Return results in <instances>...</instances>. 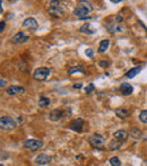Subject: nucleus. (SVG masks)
I'll return each mask as SVG.
<instances>
[{"mask_svg": "<svg viewBox=\"0 0 147 166\" xmlns=\"http://www.w3.org/2000/svg\"><path fill=\"white\" fill-rule=\"evenodd\" d=\"M25 93V88L22 87V86H11L7 89V94L11 95V96H15V95H22Z\"/></svg>", "mask_w": 147, "mask_h": 166, "instance_id": "10", "label": "nucleus"}, {"mask_svg": "<svg viewBox=\"0 0 147 166\" xmlns=\"http://www.w3.org/2000/svg\"><path fill=\"white\" fill-rule=\"evenodd\" d=\"M79 32L83 33V34H88V35H92V34H94L96 31L92 28L91 24L86 23V24H84V25H83L80 28H79Z\"/></svg>", "mask_w": 147, "mask_h": 166, "instance_id": "16", "label": "nucleus"}, {"mask_svg": "<svg viewBox=\"0 0 147 166\" xmlns=\"http://www.w3.org/2000/svg\"><path fill=\"white\" fill-rule=\"evenodd\" d=\"M139 120H141V122H143V123L147 124V110L141 111V114H139Z\"/></svg>", "mask_w": 147, "mask_h": 166, "instance_id": "23", "label": "nucleus"}, {"mask_svg": "<svg viewBox=\"0 0 147 166\" xmlns=\"http://www.w3.org/2000/svg\"><path fill=\"white\" fill-rule=\"evenodd\" d=\"M75 72H80V74H85V69L83 66H75V67H71V68L68 69V75H74Z\"/></svg>", "mask_w": 147, "mask_h": 166, "instance_id": "18", "label": "nucleus"}, {"mask_svg": "<svg viewBox=\"0 0 147 166\" xmlns=\"http://www.w3.org/2000/svg\"><path fill=\"white\" fill-rule=\"evenodd\" d=\"M121 145H122V143H121V141H117V140H113V141H111V143H110L109 147H110V149H111V150H118L119 148H120Z\"/></svg>", "mask_w": 147, "mask_h": 166, "instance_id": "22", "label": "nucleus"}, {"mask_svg": "<svg viewBox=\"0 0 147 166\" xmlns=\"http://www.w3.org/2000/svg\"><path fill=\"white\" fill-rule=\"evenodd\" d=\"M113 138H115L118 141L123 143V141H126V140H127V138H128V132L126 130H123V129L117 130L115 134H113Z\"/></svg>", "mask_w": 147, "mask_h": 166, "instance_id": "13", "label": "nucleus"}, {"mask_svg": "<svg viewBox=\"0 0 147 166\" xmlns=\"http://www.w3.org/2000/svg\"><path fill=\"white\" fill-rule=\"evenodd\" d=\"M120 91H121V93H122V95H124V96H129V95L132 94L134 87H132L130 84H128V83H122L120 86Z\"/></svg>", "mask_w": 147, "mask_h": 166, "instance_id": "14", "label": "nucleus"}, {"mask_svg": "<svg viewBox=\"0 0 147 166\" xmlns=\"http://www.w3.org/2000/svg\"><path fill=\"white\" fill-rule=\"evenodd\" d=\"M111 2H113V3H120L121 0H111Z\"/></svg>", "mask_w": 147, "mask_h": 166, "instance_id": "31", "label": "nucleus"}, {"mask_svg": "<svg viewBox=\"0 0 147 166\" xmlns=\"http://www.w3.org/2000/svg\"><path fill=\"white\" fill-rule=\"evenodd\" d=\"M28 39L29 36L26 35L24 32H18L11 37V42L15 43V44H20V43H25L26 41H28Z\"/></svg>", "mask_w": 147, "mask_h": 166, "instance_id": "8", "label": "nucleus"}, {"mask_svg": "<svg viewBox=\"0 0 147 166\" xmlns=\"http://www.w3.org/2000/svg\"><path fill=\"white\" fill-rule=\"evenodd\" d=\"M16 127V121L10 117H1L0 119V128L1 130H13Z\"/></svg>", "mask_w": 147, "mask_h": 166, "instance_id": "4", "label": "nucleus"}, {"mask_svg": "<svg viewBox=\"0 0 147 166\" xmlns=\"http://www.w3.org/2000/svg\"><path fill=\"white\" fill-rule=\"evenodd\" d=\"M85 54H86V57H88V58H93V55H94V51H93L92 49H86Z\"/></svg>", "mask_w": 147, "mask_h": 166, "instance_id": "26", "label": "nucleus"}, {"mask_svg": "<svg viewBox=\"0 0 147 166\" xmlns=\"http://www.w3.org/2000/svg\"><path fill=\"white\" fill-rule=\"evenodd\" d=\"M141 71V67H135V68H131L129 71L126 72L124 77H127V78H129V79H132V78H135Z\"/></svg>", "mask_w": 147, "mask_h": 166, "instance_id": "15", "label": "nucleus"}, {"mask_svg": "<svg viewBox=\"0 0 147 166\" xmlns=\"http://www.w3.org/2000/svg\"><path fill=\"white\" fill-rule=\"evenodd\" d=\"M51 101H50V98H46V97H41L39 101V106L40 108H46V106H49Z\"/></svg>", "mask_w": 147, "mask_h": 166, "instance_id": "21", "label": "nucleus"}, {"mask_svg": "<svg viewBox=\"0 0 147 166\" xmlns=\"http://www.w3.org/2000/svg\"><path fill=\"white\" fill-rule=\"evenodd\" d=\"M82 86H83L82 84H75L72 87H74V89H80V88H82Z\"/></svg>", "mask_w": 147, "mask_h": 166, "instance_id": "29", "label": "nucleus"}, {"mask_svg": "<svg viewBox=\"0 0 147 166\" xmlns=\"http://www.w3.org/2000/svg\"><path fill=\"white\" fill-rule=\"evenodd\" d=\"M95 89V86H94V84H89L88 86H86V88H85V93L86 94H91L92 92L94 91Z\"/></svg>", "mask_w": 147, "mask_h": 166, "instance_id": "25", "label": "nucleus"}, {"mask_svg": "<svg viewBox=\"0 0 147 166\" xmlns=\"http://www.w3.org/2000/svg\"><path fill=\"white\" fill-rule=\"evenodd\" d=\"M5 27H6V23H5V22H1V23H0V33L3 32Z\"/></svg>", "mask_w": 147, "mask_h": 166, "instance_id": "28", "label": "nucleus"}, {"mask_svg": "<svg viewBox=\"0 0 147 166\" xmlns=\"http://www.w3.org/2000/svg\"><path fill=\"white\" fill-rule=\"evenodd\" d=\"M44 146L42 140H36V139H27L23 143V147L25 149H28L31 151H37Z\"/></svg>", "mask_w": 147, "mask_h": 166, "instance_id": "2", "label": "nucleus"}, {"mask_svg": "<svg viewBox=\"0 0 147 166\" xmlns=\"http://www.w3.org/2000/svg\"><path fill=\"white\" fill-rule=\"evenodd\" d=\"M23 28H26V29H29V31H35L39 27V24L36 22L35 18H33V17H28L23 22Z\"/></svg>", "mask_w": 147, "mask_h": 166, "instance_id": "6", "label": "nucleus"}, {"mask_svg": "<svg viewBox=\"0 0 147 166\" xmlns=\"http://www.w3.org/2000/svg\"><path fill=\"white\" fill-rule=\"evenodd\" d=\"M84 120L83 119H76V120H72L70 123H69L68 128L70 130L75 131V132H83V128H84Z\"/></svg>", "mask_w": 147, "mask_h": 166, "instance_id": "5", "label": "nucleus"}, {"mask_svg": "<svg viewBox=\"0 0 147 166\" xmlns=\"http://www.w3.org/2000/svg\"><path fill=\"white\" fill-rule=\"evenodd\" d=\"M108 66H109L108 61H101L100 62V67H102V68H106Z\"/></svg>", "mask_w": 147, "mask_h": 166, "instance_id": "27", "label": "nucleus"}, {"mask_svg": "<svg viewBox=\"0 0 147 166\" xmlns=\"http://www.w3.org/2000/svg\"><path fill=\"white\" fill-rule=\"evenodd\" d=\"M50 76V69L46 68V67H40V68H36L34 74H33V78L35 80H39V82H44L46 79L49 78Z\"/></svg>", "mask_w": 147, "mask_h": 166, "instance_id": "3", "label": "nucleus"}, {"mask_svg": "<svg viewBox=\"0 0 147 166\" xmlns=\"http://www.w3.org/2000/svg\"><path fill=\"white\" fill-rule=\"evenodd\" d=\"M110 164H111V166H121V162L118 157H111L110 158Z\"/></svg>", "mask_w": 147, "mask_h": 166, "instance_id": "24", "label": "nucleus"}, {"mask_svg": "<svg viewBox=\"0 0 147 166\" xmlns=\"http://www.w3.org/2000/svg\"><path fill=\"white\" fill-rule=\"evenodd\" d=\"M109 45H110V41L109 40H103L100 45H98V52L100 53H104L106 50L109 49Z\"/></svg>", "mask_w": 147, "mask_h": 166, "instance_id": "19", "label": "nucleus"}, {"mask_svg": "<svg viewBox=\"0 0 147 166\" xmlns=\"http://www.w3.org/2000/svg\"><path fill=\"white\" fill-rule=\"evenodd\" d=\"M48 14H49L50 16L54 17V18H60V17H62L65 15V10L62 9L60 6H53L49 8Z\"/></svg>", "mask_w": 147, "mask_h": 166, "instance_id": "7", "label": "nucleus"}, {"mask_svg": "<svg viewBox=\"0 0 147 166\" xmlns=\"http://www.w3.org/2000/svg\"><path fill=\"white\" fill-rule=\"evenodd\" d=\"M88 11L87 9H86L85 7L83 6H78L77 8H75L74 9V15H75L77 18H79V19H83V18H86V17H88Z\"/></svg>", "mask_w": 147, "mask_h": 166, "instance_id": "9", "label": "nucleus"}, {"mask_svg": "<svg viewBox=\"0 0 147 166\" xmlns=\"http://www.w3.org/2000/svg\"><path fill=\"white\" fill-rule=\"evenodd\" d=\"M49 117H50V120L51 121L57 122V121H59L62 117H63V111L59 110V109H54V110H52L51 112H50Z\"/></svg>", "mask_w": 147, "mask_h": 166, "instance_id": "12", "label": "nucleus"}, {"mask_svg": "<svg viewBox=\"0 0 147 166\" xmlns=\"http://www.w3.org/2000/svg\"><path fill=\"white\" fill-rule=\"evenodd\" d=\"M78 3H79V6L85 7V8L88 10V11H92V10L94 9V6H93V3H92L91 1H85V0H80V1H78Z\"/></svg>", "mask_w": 147, "mask_h": 166, "instance_id": "20", "label": "nucleus"}, {"mask_svg": "<svg viewBox=\"0 0 147 166\" xmlns=\"http://www.w3.org/2000/svg\"><path fill=\"white\" fill-rule=\"evenodd\" d=\"M88 143H91L92 147H94L96 149H100L102 150L104 148V143H105V139L104 137L100 134H92L91 137L88 138Z\"/></svg>", "mask_w": 147, "mask_h": 166, "instance_id": "1", "label": "nucleus"}, {"mask_svg": "<svg viewBox=\"0 0 147 166\" xmlns=\"http://www.w3.org/2000/svg\"><path fill=\"white\" fill-rule=\"evenodd\" d=\"M115 113L119 119H121V120H124V119H127V117H129L128 111L124 110V109H115Z\"/></svg>", "mask_w": 147, "mask_h": 166, "instance_id": "17", "label": "nucleus"}, {"mask_svg": "<svg viewBox=\"0 0 147 166\" xmlns=\"http://www.w3.org/2000/svg\"><path fill=\"white\" fill-rule=\"evenodd\" d=\"M144 166H147V162H144Z\"/></svg>", "mask_w": 147, "mask_h": 166, "instance_id": "32", "label": "nucleus"}, {"mask_svg": "<svg viewBox=\"0 0 147 166\" xmlns=\"http://www.w3.org/2000/svg\"><path fill=\"white\" fill-rule=\"evenodd\" d=\"M0 84H1V86H0V87H5V86H6V82H3L2 78H1V80H0Z\"/></svg>", "mask_w": 147, "mask_h": 166, "instance_id": "30", "label": "nucleus"}, {"mask_svg": "<svg viewBox=\"0 0 147 166\" xmlns=\"http://www.w3.org/2000/svg\"><path fill=\"white\" fill-rule=\"evenodd\" d=\"M1 166H3V165H1Z\"/></svg>", "mask_w": 147, "mask_h": 166, "instance_id": "33", "label": "nucleus"}, {"mask_svg": "<svg viewBox=\"0 0 147 166\" xmlns=\"http://www.w3.org/2000/svg\"><path fill=\"white\" fill-rule=\"evenodd\" d=\"M52 162V158L45 154H40L39 156L35 158V163L39 164V165H46Z\"/></svg>", "mask_w": 147, "mask_h": 166, "instance_id": "11", "label": "nucleus"}]
</instances>
